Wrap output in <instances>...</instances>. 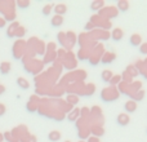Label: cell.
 Listing matches in <instances>:
<instances>
[{
    "instance_id": "cell-4",
    "label": "cell",
    "mask_w": 147,
    "mask_h": 142,
    "mask_svg": "<svg viewBox=\"0 0 147 142\" xmlns=\"http://www.w3.org/2000/svg\"><path fill=\"white\" fill-rule=\"evenodd\" d=\"M0 141H1V136H0Z\"/></svg>"
},
{
    "instance_id": "cell-3",
    "label": "cell",
    "mask_w": 147,
    "mask_h": 142,
    "mask_svg": "<svg viewBox=\"0 0 147 142\" xmlns=\"http://www.w3.org/2000/svg\"><path fill=\"white\" fill-rule=\"evenodd\" d=\"M4 25H5V21L3 18H0V27H4Z\"/></svg>"
},
{
    "instance_id": "cell-2",
    "label": "cell",
    "mask_w": 147,
    "mask_h": 142,
    "mask_svg": "<svg viewBox=\"0 0 147 142\" xmlns=\"http://www.w3.org/2000/svg\"><path fill=\"white\" fill-rule=\"evenodd\" d=\"M5 112V107H4V105H0V116H1Z\"/></svg>"
},
{
    "instance_id": "cell-1",
    "label": "cell",
    "mask_w": 147,
    "mask_h": 142,
    "mask_svg": "<svg viewBox=\"0 0 147 142\" xmlns=\"http://www.w3.org/2000/svg\"><path fill=\"white\" fill-rule=\"evenodd\" d=\"M0 70H1L3 74H7L8 70H9V64H3L1 67H0Z\"/></svg>"
}]
</instances>
